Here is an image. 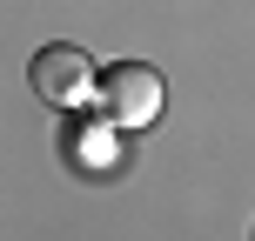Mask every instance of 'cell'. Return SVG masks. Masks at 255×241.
<instances>
[{
  "mask_svg": "<svg viewBox=\"0 0 255 241\" xmlns=\"http://www.w3.org/2000/svg\"><path fill=\"white\" fill-rule=\"evenodd\" d=\"M161 101H168V87H161V74H154L148 61L101 67V107H108L115 127H148L154 114H161Z\"/></svg>",
  "mask_w": 255,
  "mask_h": 241,
  "instance_id": "7a4b0ae2",
  "label": "cell"
},
{
  "mask_svg": "<svg viewBox=\"0 0 255 241\" xmlns=\"http://www.w3.org/2000/svg\"><path fill=\"white\" fill-rule=\"evenodd\" d=\"M27 87H34L47 107H88L94 94H101V74H94L88 47L54 40V47H40L34 61H27Z\"/></svg>",
  "mask_w": 255,
  "mask_h": 241,
  "instance_id": "6da1fadb",
  "label": "cell"
},
{
  "mask_svg": "<svg viewBox=\"0 0 255 241\" xmlns=\"http://www.w3.org/2000/svg\"><path fill=\"white\" fill-rule=\"evenodd\" d=\"M74 161L108 167V161H115V134H108V127H74Z\"/></svg>",
  "mask_w": 255,
  "mask_h": 241,
  "instance_id": "3957f363",
  "label": "cell"
}]
</instances>
